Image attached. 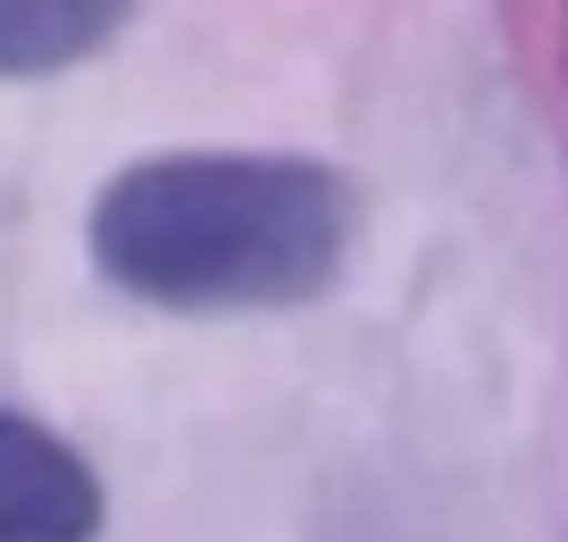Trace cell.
<instances>
[{
  "label": "cell",
  "instance_id": "cell-1",
  "mask_svg": "<svg viewBox=\"0 0 568 542\" xmlns=\"http://www.w3.org/2000/svg\"><path fill=\"white\" fill-rule=\"evenodd\" d=\"M352 184L302 151H151L92 193L84 250L151 309H293L352 250Z\"/></svg>",
  "mask_w": 568,
  "mask_h": 542
},
{
  "label": "cell",
  "instance_id": "cell-2",
  "mask_svg": "<svg viewBox=\"0 0 568 542\" xmlns=\"http://www.w3.org/2000/svg\"><path fill=\"white\" fill-rule=\"evenodd\" d=\"M101 534V475L68 434L26 409H0V542H92Z\"/></svg>",
  "mask_w": 568,
  "mask_h": 542
},
{
  "label": "cell",
  "instance_id": "cell-3",
  "mask_svg": "<svg viewBox=\"0 0 568 542\" xmlns=\"http://www.w3.org/2000/svg\"><path fill=\"white\" fill-rule=\"evenodd\" d=\"M134 0H0V75H59L125 25Z\"/></svg>",
  "mask_w": 568,
  "mask_h": 542
}]
</instances>
